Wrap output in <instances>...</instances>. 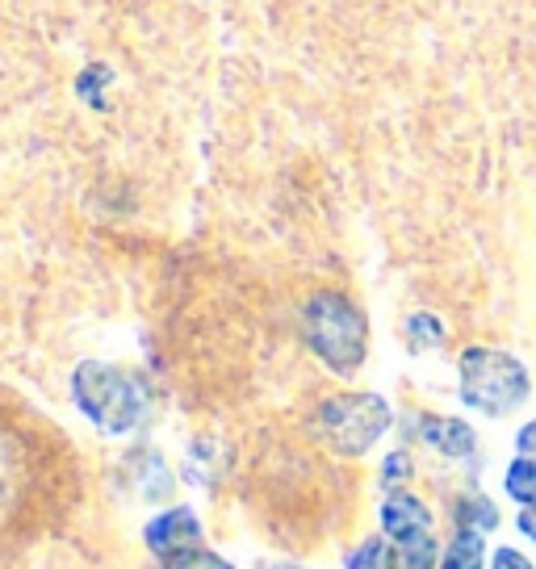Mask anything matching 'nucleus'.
<instances>
[{
    "label": "nucleus",
    "instance_id": "f257e3e1",
    "mask_svg": "<svg viewBox=\"0 0 536 569\" xmlns=\"http://www.w3.org/2000/svg\"><path fill=\"white\" fill-rule=\"evenodd\" d=\"M302 336L310 352L340 377L357 373L369 352V322L360 315V306H353L336 289H322L302 306Z\"/></svg>",
    "mask_w": 536,
    "mask_h": 569
},
{
    "label": "nucleus",
    "instance_id": "f03ea898",
    "mask_svg": "<svg viewBox=\"0 0 536 569\" xmlns=\"http://www.w3.org/2000/svg\"><path fill=\"white\" fill-rule=\"evenodd\" d=\"M72 398L76 407L89 415V423H97L109 436H126L143 423L147 415V390L139 377H130L126 369L101 365V360H85L72 373Z\"/></svg>",
    "mask_w": 536,
    "mask_h": 569
},
{
    "label": "nucleus",
    "instance_id": "7ed1b4c3",
    "mask_svg": "<svg viewBox=\"0 0 536 569\" xmlns=\"http://www.w3.org/2000/svg\"><path fill=\"white\" fill-rule=\"evenodd\" d=\"M461 402L483 415H512L528 398V369L499 348H465L461 360Z\"/></svg>",
    "mask_w": 536,
    "mask_h": 569
},
{
    "label": "nucleus",
    "instance_id": "20e7f679",
    "mask_svg": "<svg viewBox=\"0 0 536 569\" xmlns=\"http://www.w3.org/2000/svg\"><path fill=\"white\" fill-rule=\"evenodd\" d=\"M319 436L344 457H360L386 436L390 427V407L381 393H340L319 407Z\"/></svg>",
    "mask_w": 536,
    "mask_h": 569
},
{
    "label": "nucleus",
    "instance_id": "39448f33",
    "mask_svg": "<svg viewBox=\"0 0 536 569\" xmlns=\"http://www.w3.org/2000/svg\"><path fill=\"white\" fill-rule=\"evenodd\" d=\"M381 528L386 540L398 545V557L407 569H436L440 552H436V536H431V511L407 490H394L381 502Z\"/></svg>",
    "mask_w": 536,
    "mask_h": 569
},
{
    "label": "nucleus",
    "instance_id": "423d86ee",
    "mask_svg": "<svg viewBox=\"0 0 536 569\" xmlns=\"http://www.w3.org/2000/svg\"><path fill=\"white\" fill-rule=\"evenodd\" d=\"M201 545V523L189 507H172L147 523V549L160 552V557H172V552L197 549Z\"/></svg>",
    "mask_w": 536,
    "mask_h": 569
},
{
    "label": "nucleus",
    "instance_id": "0eeeda50",
    "mask_svg": "<svg viewBox=\"0 0 536 569\" xmlns=\"http://www.w3.org/2000/svg\"><path fill=\"white\" fill-rule=\"evenodd\" d=\"M424 440H428L436 452L453 457V461H461V457H469V452L478 448L474 427L465 423V419H448V415H428V419H424Z\"/></svg>",
    "mask_w": 536,
    "mask_h": 569
},
{
    "label": "nucleus",
    "instance_id": "6e6552de",
    "mask_svg": "<svg viewBox=\"0 0 536 569\" xmlns=\"http://www.w3.org/2000/svg\"><path fill=\"white\" fill-rule=\"evenodd\" d=\"M486 561V545L478 532H457L453 536V545L445 549V557H440V569H483Z\"/></svg>",
    "mask_w": 536,
    "mask_h": 569
},
{
    "label": "nucleus",
    "instance_id": "1a4fd4ad",
    "mask_svg": "<svg viewBox=\"0 0 536 569\" xmlns=\"http://www.w3.org/2000/svg\"><path fill=\"white\" fill-rule=\"evenodd\" d=\"M503 486H507V495L516 498L519 507H536V457L519 452L516 461H512V469H507Z\"/></svg>",
    "mask_w": 536,
    "mask_h": 569
},
{
    "label": "nucleus",
    "instance_id": "9d476101",
    "mask_svg": "<svg viewBox=\"0 0 536 569\" xmlns=\"http://www.w3.org/2000/svg\"><path fill=\"white\" fill-rule=\"evenodd\" d=\"M348 569H398V552L390 549V540L369 536V540L357 545V552L348 557Z\"/></svg>",
    "mask_w": 536,
    "mask_h": 569
},
{
    "label": "nucleus",
    "instance_id": "9b49d317",
    "mask_svg": "<svg viewBox=\"0 0 536 569\" xmlns=\"http://www.w3.org/2000/svg\"><path fill=\"white\" fill-rule=\"evenodd\" d=\"M163 569H235L231 561H222L218 552L210 549H185V552H172V557H163Z\"/></svg>",
    "mask_w": 536,
    "mask_h": 569
},
{
    "label": "nucleus",
    "instance_id": "f8f14e48",
    "mask_svg": "<svg viewBox=\"0 0 536 569\" xmlns=\"http://www.w3.org/2000/svg\"><path fill=\"white\" fill-rule=\"evenodd\" d=\"M407 339H411V348H440L445 343V327L436 315H411L407 319Z\"/></svg>",
    "mask_w": 536,
    "mask_h": 569
},
{
    "label": "nucleus",
    "instance_id": "ddd939ff",
    "mask_svg": "<svg viewBox=\"0 0 536 569\" xmlns=\"http://www.w3.org/2000/svg\"><path fill=\"white\" fill-rule=\"evenodd\" d=\"M499 523V511L490 507V502H483V498H474V502H465L461 507V528H469V532H490Z\"/></svg>",
    "mask_w": 536,
    "mask_h": 569
},
{
    "label": "nucleus",
    "instance_id": "4468645a",
    "mask_svg": "<svg viewBox=\"0 0 536 569\" xmlns=\"http://www.w3.org/2000/svg\"><path fill=\"white\" fill-rule=\"evenodd\" d=\"M490 569H533V561L516 549H499L495 552V561H490Z\"/></svg>",
    "mask_w": 536,
    "mask_h": 569
},
{
    "label": "nucleus",
    "instance_id": "2eb2a0df",
    "mask_svg": "<svg viewBox=\"0 0 536 569\" xmlns=\"http://www.w3.org/2000/svg\"><path fill=\"white\" fill-rule=\"evenodd\" d=\"M411 473V461L403 457V452H394L390 461H386V481H394V478H407Z\"/></svg>",
    "mask_w": 536,
    "mask_h": 569
},
{
    "label": "nucleus",
    "instance_id": "dca6fc26",
    "mask_svg": "<svg viewBox=\"0 0 536 569\" xmlns=\"http://www.w3.org/2000/svg\"><path fill=\"white\" fill-rule=\"evenodd\" d=\"M516 448L524 452V457H536V419L516 436Z\"/></svg>",
    "mask_w": 536,
    "mask_h": 569
},
{
    "label": "nucleus",
    "instance_id": "f3484780",
    "mask_svg": "<svg viewBox=\"0 0 536 569\" xmlns=\"http://www.w3.org/2000/svg\"><path fill=\"white\" fill-rule=\"evenodd\" d=\"M519 532L536 545V507H524V511H519Z\"/></svg>",
    "mask_w": 536,
    "mask_h": 569
},
{
    "label": "nucleus",
    "instance_id": "a211bd4d",
    "mask_svg": "<svg viewBox=\"0 0 536 569\" xmlns=\"http://www.w3.org/2000/svg\"><path fill=\"white\" fill-rule=\"evenodd\" d=\"M256 569H302V566H294V561H260Z\"/></svg>",
    "mask_w": 536,
    "mask_h": 569
}]
</instances>
